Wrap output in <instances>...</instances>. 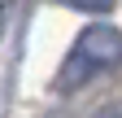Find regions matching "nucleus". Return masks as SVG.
<instances>
[{
	"label": "nucleus",
	"instance_id": "f257e3e1",
	"mask_svg": "<svg viewBox=\"0 0 122 118\" xmlns=\"http://www.w3.org/2000/svg\"><path fill=\"white\" fill-rule=\"evenodd\" d=\"M122 61V31L109 22H96L79 35V44L70 48V61L61 70V87H74V83H87L92 75L109 70Z\"/></svg>",
	"mask_w": 122,
	"mask_h": 118
},
{
	"label": "nucleus",
	"instance_id": "7ed1b4c3",
	"mask_svg": "<svg viewBox=\"0 0 122 118\" xmlns=\"http://www.w3.org/2000/svg\"><path fill=\"white\" fill-rule=\"evenodd\" d=\"M96 118H122V105H105V109H100Z\"/></svg>",
	"mask_w": 122,
	"mask_h": 118
},
{
	"label": "nucleus",
	"instance_id": "20e7f679",
	"mask_svg": "<svg viewBox=\"0 0 122 118\" xmlns=\"http://www.w3.org/2000/svg\"><path fill=\"white\" fill-rule=\"evenodd\" d=\"M5 18H9V9H5V5H0V26H5Z\"/></svg>",
	"mask_w": 122,
	"mask_h": 118
},
{
	"label": "nucleus",
	"instance_id": "f03ea898",
	"mask_svg": "<svg viewBox=\"0 0 122 118\" xmlns=\"http://www.w3.org/2000/svg\"><path fill=\"white\" fill-rule=\"evenodd\" d=\"M61 5H70V9H79V13H109L113 0H61Z\"/></svg>",
	"mask_w": 122,
	"mask_h": 118
}]
</instances>
